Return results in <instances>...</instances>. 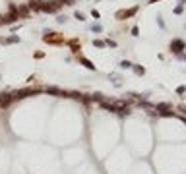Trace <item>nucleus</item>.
Segmentation results:
<instances>
[{
  "label": "nucleus",
  "instance_id": "obj_1",
  "mask_svg": "<svg viewBox=\"0 0 186 174\" xmlns=\"http://www.w3.org/2000/svg\"><path fill=\"white\" fill-rule=\"evenodd\" d=\"M171 50H173L176 56H180L182 50H184V41H182V39H174L173 43H171Z\"/></svg>",
  "mask_w": 186,
  "mask_h": 174
},
{
  "label": "nucleus",
  "instance_id": "obj_2",
  "mask_svg": "<svg viewBox=\"0 0 186 174\" xmlns=\"http://www.w3.org/2000/svg\"><path fill=\"white\" fill-rule=\"evenodd\" d=\"M43 41H45V43H52V45H60L64 39L60 37L58 33H49V35H45V37H43Z\"/></svg>",
  "mask_w": 186,
  "mask_h": 174
},
{
  "label": "nucleus",
  "instance_id": "obj_3",
  "mask_svg": "<svg viewBox=\"0 0 186 174\" xmlns=\"http://www.w3.org/2000/svg\"><path fill=\"white\" fill-rule=\"evenodd\" d=\"M136 10L138 8H132V10H120V12H116V19H124V18H130V16H134Z\"/></svg>",
  "mask_w": 186,
  "mask_h": 174
},
{
  "label": "nucleus",
  "instance_id": "obj_4",
  "mask_svg": "<svg viewBox=\"0 0 186 174\" xmlns=\"http://www.w3.org/2000/svg\"><path fill=\"white\" fill-rule=\"evenodd\" d=\"M132 68H134V72H136V74H138V76H141V74L146 72V70H143V68H141V66H134V64H132Z\"/></svg>",
  "mask_w": 186,
  "mask_h": 174
},
{
  "label": "nucleus",
  "instance_id": "obj_5",
  "mask_svg": "<svg viewBox=\"0 0 186 174\" xmlns=\"http://www.w3.org/2000/svg\"><path fill=\"white\" fill-rule=\"evenodd\" d=\"M82 62H84V64L87 66V68H89V70H95V66L91 64V62H89V60H87V58H82Z\"/></svg>",
  "mask_w": 186,
  "mask_h": 174
},
{
  "label": "nucleus",
  "instance_id": "obj_6",
  "mask_svg": "<svg viewBox=\"0 0 186 174\" xmlns=\"http://www.w3.org/2000/svg\"><path fill=\"white\" fill-rule=\"evenodd\" d=\"M120 68H124V70H126V68H132V64H130L128 60H122V62H120Z\"/></svg>",
  "mask_w": 186,
  "mask_h": 174
},
{
  "label": "nucleus",
  "instance_id": "obj_7",
  "mask_svg": "<svg viewBox=\"0 0 186 174\" xmlns=\"http://www.w3.org/2000/svg\"><path fill=\"white\" fill-rule=\"evenodd\" d=\"M182 10H184V6H180V4H178V6L174 8V14H182Z\"/></svg>",
  "mask_w": 186,
  "mask_h": 174
},
{
  "label": "nucleus",
  "instance_id": "obj_8",
  "mask_svg": "<svg viewBox=\"0 0 186 174\" xmlns=\"http://www.w3.org/2000/svg\"><path fill=\"white\" fill-rule=\"evenodd\" d=\"M176 93H180V95H182V93H186V87H184V85H180L178 89H176Z\"/></svg>",
  "mask_w": 186,
  "mask_h": 174
},
{
  "label": "nucleus",
  "instance_id": "obj_9",
  "mask_svg": "<svg viewBox=\"0 0 186 174\" xmlns=\"http://www.w3.org/2000/svg\"><path fill=\"white\" fill-rule=\"evenodd\" d=\"M93 45H97V46H105V43H103V41H93Z\"/></svg>",
  "mask_w": 186,
  "mask_h": 174
},
{
  "label": "nucleus",
  "instance_id": "obj_10",
  "mask_svg": "<svg viewBox=\"0 0 186 174\" xmlns=\"http://www.w3.org/2000/svg\"><path fill=\"white\" fill-rule=\"evenodd\" d=\"M91 29H93V31H95V33H99V31H101V25H93V27H91Z\"/></svg>",
  "mask_w": 186,
  "mask_h": 174
},
{
  "label": "nucleus",
  "instance_id": "obj_11",
  "mask_svg": "<svg viewBox=\"0 0 186 174\" xmlns=\"http://www.w3.org/2000/svg\"><path fill=\"white\" fill-rule=\"evenodd\" d=\"M178 110H182V112L186 114V104H178Z\"/></svg>",
  "mask_w": 186,
  "mask_h": 174
},
{
  "label": "nucleus",
  "instance_id": "obj_12",
  "mask_svg": "<svg viewBox=\"0 0 186 174\" xmlns=\"http://www.w3.org/2000/svg\"><path fill=\"white\" fill-rule=\"evenodd\" d=\"M178 2H180V6H184V2H186V0H178Z\"/></svg>",
  "mask_w": 186,
  "mask_h": 174
},
{
  "label": "nucleus",
  "instance_id": "obj_13",
  "mask_svg": "<svg viewBox=\"0 0 186 174\" xmlns=\"http://www.w3.org/2000/svg\"><path fill=\"white\" fill-rule=\"evenodd\" d=\"M155 2H157V0H149V4H155Z\"/></svg>",
  "mask_w": 186,
  "mask_h": 174
},
{
  "label": "nucleus",
  "instance_id": "obj_14",
  "mask_svg": "<svg viewBox=\"0 0 186 174\" xmlns=\"http://www.w3.org/2000/svg\"><path fill=\"white\" fill-rule=\"evenodd\" d=\"M184 58H186V56H184Z\"/></svg>",
  "mask_w": 186,
  "mask_h": 174
}]
</instances>
